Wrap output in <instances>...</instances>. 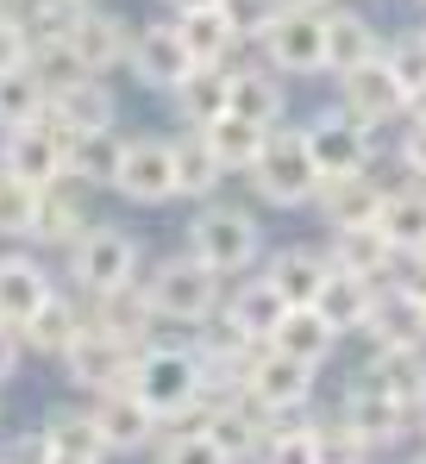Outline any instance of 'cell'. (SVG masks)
I'll use <instances>...</instances> for the list:
<instances>
[{
    "label": "cell",
    "instance_id": "f35d334b",
    "mask_svg": "<svg viewBox=\"0 0 426 464\" xmlns=\"http://www.w3.org/2000/svg\"><path fill=\"white\" fill-rule=\"evenodd\" d=\"M150 464H232V459L208 440V427H182V420H169V427L157 433V446H150Z\"/></svg>",
    "mask_w": 426,
    "mask_h": 464
},
{
    "label": "cell",
    "instance_id": "d590c367",
    "mask_svg": "<svg viewBox=\"0 0 426 464\" xmlns=\"http://www.w3.org/2000/svg\"><path fill=\"white\" fill-rule=\"evenodd\" d=\"M201 139H208V151L226 163V176H245V169L264 157V139H270V126H251V120L226 113V120L201 126Z\"/></svg>",
    "mask_w": 426,
    "mask_h": 464
},
{
    "label": "cell",
    "instance_id": "9a60e30c",
    "mask_svg": "<svg viewBox=\"0 0 426 464\" xmlns=\"http://www.w3.org/2000/svg\"><path fill=\"white\" fill-rule=\"evenodd\" d=\"M94 227V188L57 176L51 188H38V220H32V251H70L82 232Z\"/></svg>",
    "mask_w": 426,
    "mask_h": 464
},
{
    "label": "cell",
    "instance_id": "11a10c76",
    "mask_svg": "<svg viewBox=\"0 0 426 464\" xmlns=\"http://www.w3.org/2000/svg\"><path fill=\"white\" fill-rule=\"evenodd\" d=\"M6 6H13V0H0V13H6Z\"/></svg>",
    "mask_w": 426,
    "mask_h": 464
},
{
    "label": "cell",
    "instance_id": "7402d4cb",
    "mask_svg": "<svg viewBox=\"0 0 426 464\" xmlns=\"http://www.w3.org/2000/svg\"><path fill=\"white\" fill-rule=\"evenodd\" d=\"M363 339H370V352H426V308L414 295H402L395 283H382Z\"/></svg>",
    "mask_w": 426,
    "mask_h": 464
},
{
    "label": "cell",
    "instance_id": "e575fe53",
    "mask_svg": "<svg viewBox=\"0 0 426 464\" xmlns=\"http://www.w3.org/2000/svg\"><path fill=\"white\" fill-rule=\"evenodd\" d=\"M120 151H126V132H70V176L88 188H113L120 176Z\"/></svg>",
    "mask_w": 426,
    "mask_h": 464
},
{
    "label": "cell",
    "instance_id": "3957f363",
    "mask_svg": "<svg viewBox=\"0 0 426 464\" xmlns=\"http://www.w3.org/2000/svg\"><path fill=\"white\" fill-rule=\"evenodd\" d=\"M139 276H144L139 232L113 227V220H94L63 251V283H70L75 295H113V289H132Z\"/></svg>",
    "mask_w": 426,
    "mask_h": 464
},
{
    "label": "cell",
    "instance_id": "816d5d0a",
    "mask_svg": "<svg viewBox=\"0 0 426 464\" xmlns=\"http://www.w3.org/2000/svg\"><path fill=\"white\" fill-rule=\"evenodd\" d=\"M414 427H421V440H426V401H421V408H414Z\"/></svg>",
    "mask_w": 426,
    "mask_h": 464
},
{
    "label": "cell",
    "instance_id": "ffe728a7",
    "mask_svg": "<svg viewBox=\"0 0 426 464\" xmlns=\"http://www.w3.org/2000/svg\"><path fill=\"white\" fill-rule=\"evenodd\" d=\"M257 270L283 289L288 308H314L320 289H326V276H333V257H326V245H283V251H270Z\"/></svg>",
    "mask_w": 426,
    "mask_h": 464
},
{
    "label": "cell",
    "instance_id": "4316f807",
    "mask_svg": "<svg viewBox=\"0 0 426 464\" xmlns=\"http://www.w3.org/2000/svg\"><path fill=\"white\" fill-rule=\"evenodd\" d=\"M169 101H176V120H182L189 132L226 120V113H232V63H195L189 82H182Z\"/></svg>",
    "mask_w": 426,
    "mask_h": 464
},
{
    "label": "cell",
    "instance_id": "f1b7e54d",
    "mask_svg": "<svg viewBox=\"0 0 426 464\" xmlns=\"http://www.w3.org/2000/svg\"><path fill=\"white\" fill-rule=\"evenodd\" d=\"M38 427H44L51 459H57V464H107V446H101V427H94L88 401H63V408H51Z\"/></svg>",
    "mask_w": 426,
    "mask_h": 464
},
{
    "label": "cell",
    "instance_id": "7a4b0ae2",
    "mask_svg": "<svg viewBox=\"0 0 426 464\" xmlns=\"http://www.w3.org/2000/svg\"><path fill=\"white\" fill-rule=\"evenodd\" d=\"M182 251L189 257H201L213 276H251L264 257H270V245H264V220L251 214V208H238V201H201L195 208V220L182 232Z\"/></svg>",
    "mask_w": 426,
    "mask_h": 464
},
{
    "label": "cell",
    "instance_id": "6f0895ef",
    "mask_svg": "<svg viewBox=\"0 0 426 464\" xmlns=\"http://www.w3.org/2000/svg\"><path fill=\"white\" fill-rule=\"evenodd\" d=\"M51 464H57V459H51Z\"/></svg>",
    "mask_w": 426,
    "mask_h": 464
},
{
    "label": "cell",
    "instance_id": "ab89813d",
    "mask_svg": "<svg viewBox=\"0 0 426 464\" xmlns=\"http://www.w3.org/2000/svg\"><path fill=\"white\" fill-rule=\"evenodd\" d=\"M32 220H38V188L0 169V245H32Z\"/></svg>",
    "mask_w": 426,
    "mask_h": 464
},
{
    "label": "cell",
    "instance_id": "836d02e7",
    "mask_svg": "<svg viewBox=\"0 0 426 464\" xmlns=\"http://www.w3.org/2000/svg\"><path fill=\"white\" fill-rule=\"evenodd\" d=\"M376 295H382V283H370V276H345V270H333L314 308L326 314V320H333L339 333H363V326H370V308H376Z\"/></svg>",
    "mask_w": 426,
    "mask_h": 464
},
{
    "label": "cell",
    "instance_id": "4fadbf2b",
    "mask_svg": "<svg viewBox=\"0 0 426 464\" xmlns=\"http://www.w3.org/2000/svg\"><path fill=\"white\" fill-rule=\"evenodd\" d=\"M126 70H132V82L150 88V94H176V88L189 82L195 57H189V38H182V25H176V13H169V19H144L139 32H132Z\"/></svg>",
    "mask_w": 426,
    "mask_h": 464
},
{
    "label": "cell",
    "instance_id": "bcb514c9",
    "mask_svg": "<svg viewBox=\"0 0 426 464\" xmlns=\"http://www.w3.org/2000/svg\"><path fill=\"white\" fill-rule=\"evenodd\" d=\"M0 464H51V440H44V427L6 433V440H0Z\"/></svg>",
    "mask_w": 426,
    "mask_h": 464
},
{
    "label": "cell",
    "instance_id": "52a82bcc",
    "mask_svg": "<svg viewBox=\"0 0 426 464\" xmlns=\"http://www.w3.org/2000/svg\"><path fill=\"white\" fill-rule=\"evenodd\" d=\"M238 389H245L264 414H288V408H307V401H314L320 371H314V364H301V358H288L283 345H270V339H264V345L245 358Z\"/></svg>",
    "mask_w": 426,
    "mask_h": 464
},
{
    "label": "cell",
    "instance_id": "7c38bea8",
    "mask_svg": "<svg viewBox=\"0 0 426 464\" xmlns=\"http://www.w3.org/2000/svg\"><path fill=\"white\" fill-rule=\"evenodd\" d=\"M113 195H126L132 208H169L176 201V139H163V132L126 139Z\"/></svg>",
    "mask_w": 426,
    "mask_h": 464
},
{
    "label": "cell",
    "instance_id": "681fc988",
    "mask_svg": "<svg viewBox=\"0 0 426 464\" xmlns=\"http://www.w3.org/2000/svg\"><path fill=\"white\" fill-rule=\"evenodd\" d=\"M408 120H426V88L414 94V101H408Z\"/></svg>",
    "mask_w": 426,
    "mask_h": 464
},
{
    "label": "cell",
    "instance_id": "74e56055",
    "mask_svg": "<svg viewBox=\"0 0 426 464\" xmlns=\"http://www.w3.org/2000/svg\"><path fill=\"white\" fill-rule=\"evenodd\" d=\"M176 25H182V38H189V57H195V63H232L238 38H232V25H226V13H219V6L176 13Z\"/></svg>",
    "mask_w": 426,
    "mask_h": 464
},
{
    "label": "cell",
    "instance_id": "ba28073f",
    "mask_svg": "<svg viewBox=\"0 0 426 464\" xmlns=\"http://www.w3.org/2000/svg\"><path fill=\"white\" fill-rule=\"evenodd\" d=\"M82 401H88V414H94V427H101L107 459H139V452L157 446V433H163V414L144 408L132 383L101 389V395H82Z\"/></svg>",
    "mask_w": 426,
    "mask_h": 464
},
{
    "label": "cell",
    "instance_id": "2e32d148",
    "mask_svg": "<svg viewBox=\"0 0 426 464\" xmlns=\"http://www.w3.org/2000/svg\"><path fill=\"white\" fill-rule=\"evenodd\" d=\"M57 289L63 283L51 276L44 251H32V245H6L0 251V326H25Z\"/></svg>",
    "mask_w": 426,
    "mask_h": 464
},
{
    "label": "cell",
    "instance_id": "f907efd6",
    "mask_svg": "<svg viewBox=\"0 0 426 464\" xmlns=\"http://www.w3.org/2000/svg\"><path fill=\"white\" fill-rule=\"evenodd\" d=\"M283 6H314V13H326V6H339V0H283Z\"/></svg>",
    "mask_w": 426,
    "mask_h": 464
},
{
    "label": "cell",
    "instance_id": "9f6ffc18",
    "mask_svg": "<svg viewBox=\"0 0 426 464\" xmlns=\"http://www.w3.org/2000/svg\"><path fill=\"white\" fill-rule=\"evenodd\" d=\"M402 464H414V459H402Z\"/></svg>",
    "mask_w": 426,
    "mask_h": 464
},
{
    "label": "cell",
    "instance_id": "cb8c5ba5",
    "mask_svg": "<svg viewBox=\"0 0 426 464\" xmlns=\"http://www.w3.org/2000/svg\"><path fill=\"white\" fill-rule=\"evenodd\" d=\"M88 326L94 333H107V339H120V345H132L144 352L150 339H157V308L144 302V289H113V295H88Z\"/></svg>",
    "mask_w": 426,
    "mask_h": 464
},
{
    "label": "cell",
    "instance_id": "7bdbcfd3",
    "mask_svg": "<svg viewBox=\"0 0 426 464\" xmlns=\"http://www.w3.org/2000/svg\"><path fill=\"white\" fill-rule=\"evenodd\" d=\"M219 13H226L232 38H238V51H245V44H264V32L276 25L283 0H219Z\"/></svg>",
    "mask_w": 426,
    "mask_h": 464
},
{
    "label": "cell",
    "instance_id": "8d00e7d4",
    "mask_svg": "<svg viewBox=\"0 0 426 464\" xmlns=\"http://www.w3.org/2000/svg\"><path fill=\"white\" fill-rule=\"evenodd\" d=\"M44 107H51V88L38 82V70H32V63L0 76V132H19V126H32Z\"/></svg>",
    "mask_w": 426,
    "mask_h": 464
},
{
    "label": "cell",
    "instance_id": "f6af8a7d",
    "mask_svg": "<svg viewBox=\"0 0 426 464\" xmlns=\"http://www.w3.org/2000/svg\"><path fill=\"white\" fill-rule=\"evenodd\" d=\"M395 163L408 182H426V120H402L395 126Z\"/></svg>",
    "mask_w": 426,
    "mask_h": 464
},
{
    "label": "cell",
    "instance_id": "277c9868",
    "mask_svg": "<svg viewBox=\"0 0 426 464\" xmlns=\"http://www.w3.org/2000/svg\"><path fill=\"white\" fill-rule=\"evenodd\" d=\"M139 289H144V302L157 308V320H169V326H195V320H208V314L226 308V276H213L208 264L189 257V251L150 257Z\"/></svg>",
    "mask_w": 426,
    "mask_h": 464
},
{
    "label": "cell",
    "instance_id": "d6986e66",
    "mask_svg": "<svg viewBox=\"0 0 426 464\" xmlns=\"http://www.w3.org/2000/svg\"><path fill=\"white\" fill-rule=\"evenodd\" d=\"M382 201H389V182H376L370 169H357V176H326L320 182L314 214L326 227H376L382 220Z\"/></svg>",
    "mask_w": 426,
    "mask_h": 464
},
{
    "label": "cell",
    "instance_id": "1f68e13d",
    "mask_svg": "<svg viewBox=\"0 0 426 464\" xmlns=\"http://www.w3.org/2000/svg\"><path fill=\"white\" fill-rule=\"evenodd\" d=\"M219 188H226V163L208 151V139L201 132H182L176 139V201H219Z\"/></svg>",
    "mask_w": 426,
    "mask_h": 464
},
{
    "label": "cell",
    "instance_id": "5bb4252c",
    "mask_svg": "<svg viewBox=\"0 0 426 464\" xmlns=\"http://www.w3.org/2000/svg\"><path fill=\"white\" fill-rule=\"evenodd\" d=\"M339 107L352 113L357 126L382 132V126H402L408 120V88L395 82L389 57H370V63H357V70L339 76Z\"/></svg>",
    "mask_w": 426,
    "mask_h": 464
},
{
    "label": "cell",
    "instance_id": "8fae6325",
    "mask_svg": "<svg viewBox=\"0 0 426 464\" xmlns=\"http://www.w3.org/2000/svg\"><path fill=\"white\" fill-rule=\"evenodd\" d=\"M301 139H307V151L320 163V176H357V169L376 163V132L357 126L339 101L320 107V113H307V120H301Z\"/></svg>",
    "mask_w": 426,
    "mask_h": 464
},
{
    "label": "cell",
    "instance_id": "9c48e42d",
    "mask_svg": "<svg viewBox=\"0 0 426 464\" xmlns=\"http://www.w3.org/2000/svg\"><path fill=\"white\" fill-rule=\"evenodd\" d=\"M257 57L276 76H326V13L314 6H283L276 25L264 32Z\"/></svg>",
    "mask_w": 426,
    "mask_h": 464
},
{
    "label": "cell",
    "instance_id": "db71d44e",
    "mask_svg": "<svg viewBox=\"0 0 426 464\" xmlns=\"http://www.w3.org/2000/svg\"><path fill=\"white\" fill-rule=\"evenodd\" d=\"M414 464H426V446H421V452H414Z\"/></svg>",
    "mask_w": 426,
    "mask_h": 464
},
{
    "label": "cell",
    "instance_id": "484cf974",
    "mask_svg": "<svg viewBox=\"0 0 426 464\" xmlns=\"http://www.w3.org/2000/svg\"><path fill=\"white\" fill-rule=\"evenodd\" d=\"M232 113L251 126H283L288 120V76H276L264 57L257 63H232Z\"/></svg>",
    "mask_w": 426,
    "mask_h": 464
},
{
    "label": "cell",
    "instance_id": "6da1fadb",
    "mask_svg": "<svg viewBox=\"0 0 426 464\" xmlns=\"http://www.w3.org/2000/svg\"><path fill=\"white\" fill-rule=\"evenodd\" d=\"M132 389H139L144 408H157L163 420H195L208 401L232 395V389H213L208 364L189 339H150L139 358H132Z\"/></svg>",
    "mask_w": 426,
    "mask_h": 464
},
{
    "label": "cell",
    "instance_id": "e0dca14e",
    "mask_svg": "<svg viewBox=\"0 0 426 464\" xmlns=\"http://www.w3.org/2000/svg\"><path fill=\"white\" fill-rule=\"evenodd\" d=\"M132 345H120V339H107V333H82L70 352H63V377H70L75 395H101V389H120L132 383Z\"/></svg>",
    "mask_w": 426,
    "mask_h": 464
},
{
    "label": "cell",
    "instance_id": "7dc6e473",
    "mask_svg": "<svg viewBox=\"0 0 426 464\" xmlns=\"http://www.w3.org/2000/svg\"><path fill=\"white\" fill-rule=\"evenodd\" d=\"M19 358H25V339H19V326H0V389L19 377Z\"/></svg>",
    "mask_w": 426,
    "mask_h": 464
},
{
    "label": "cell",
    "instance_id": "ac0fdd59",
    "mask_svg": "<svg viewBox=\"0 0 426 464\" xmlns=\"http://www.w3.org/2000/svg\"><path fill=\"white\" fill-rule=\"evenodd\" d=\"M132 32H139V25L101 0V6H82L70 44H75V57L88 63V76H113V70H126V57H132Z\"/></svg>",
    "mask_w": 426,
    "mask_h": 464
},
{
    "label": "cell",
    "instance_id": "4dcf8cb0",
    "mask_svg": "<svg viewBox=\"0 0 426 464\" xmlns=\"http://www.w3.org/2000/svg\"><path fill=\"white\" fill-rule=\"evenodd\" d=\"M376 227L389 232L395 257H426V182H395Z\"/></svg>",
    "mask_w": 426,
    "mask_h": 464
},
{
    "label": "cell",
    "instance_id": "f5cc1de1",
    "mask_svg": "<svg viewBox=\"0 0 426 464\" xmlns=\"http://www.w3.org/2000/svg\"><path fill=\"white\" fill-rule=\"evenodd\" d=\"M63 6H101V0H63Z\"/></svg>",
    "mask_w": 426,
    "mask_h": 464
},
{
    "label": "cell",
    "instance_id": "d4e9b609",
    "mask_svg": "<svg viewBox=\"0 0 426 464\" xmlns=\"http://www.w3.org/2000/svg\"><path fill=\"white\" fill-rule=\"evenodd\" d=\"M51 120L63 132H113L120 126V94L107 88V76H82L51 94Z\"/></svg>",
    "mask_w": 426,
    "mask_h": 464
},
{
    "label": "cell",
    "instance_id": "c3c4849f",
    "mask_svg": "<svg viewBox=\"0 0 426 464\" xmlns=\"http://www.w3.org/2000/svg\"><path fill=\"white\" fill-rule=\"evenodd\" d=\"M201 6H219V0H169V13H201Z\"/></svg>",
    "mask_w": 426,
    "mask_h": 464
},
{
    "label": "cell",
    "instance_id": "5b68a950",
    "mask_svg": "<svg viewBox=\"0 0 426 464\" xmlns=\"http://www.w3.org/2000/svg\"><path fill=\"white\" fill-rule=\"evenodd\" d=\"M245 182H251V195L264 201V208H314V195H320V163L307 151V139H301V126H270V139H264V157L245 169Z\"/></svg>",
    "mask_w": 426,
    "mask_h": 464
},
{
    "label": "cell",
    "instance_id": "f546056e",
    "mask_svg": "<svg viewBox=\"0 0 426 464\" xmlns=\"http://www.w3.org/2000/svg\"><path fill=\"white\" fill-rule=\"evenodd\" d=\"M226 314H232L251 339H276V326L288 320V302H283V289H276L264 270H251V276H232V289H226Z\"/></svg>",
    "mask_w": 426,
    "mask_h": 464
},
{
    "label": "cell",
    "instance_id": "d6a6232c",
    "mask_svg": "<svg viewBox=\"0 0 426 464\" xmlns=\"http://www.w3.org/2000/svg\"><path fill=\"white\" fill-rule=\"evenodd\" d=\"M339 339H345V333H339L320 308H288V320L276 326V339H270V345H283L288 358H301V364H314V371H320V364L339 352Z\"/></svg>",
    "mask_w": 426,
    "mask_h": 464
},
{
    "label": "cell",
    "instance_id": "8992f818",
    "mask_svg": "<svg viewBox=\"0 0 426 464\" xmlns=\"http://www.w3.org/2000/svg\"><path fill=\"white\" fill-rule=\"evenodd\" d=\"M333 414L352 427L370 452H389V446H402V440L414 433V408H408L402 395H389L370 371H357L352 383H345V395H339V408H333Z\"/></svg>",
    "mask_w": 426,
    "mask_h": 464
},
{
    "label": "cell",
    "instance_id": "30bf717a",
    "mask_svg": "<svg viewBox=\"0 0 426 464\" xmlns=\"http://www.w3.org/2000/svg\"><path fill=\"white\" fill-rule=\"evenodd\" d=\"M0 169L32 182V188H51L57 176H70V132L51 120V107L19 126V132H0Z\"/></svg>",
    "mask_w": 426,
    "mask_h": 464
},
{
    "label": "cell",
    "instance_id": "44dd1931",
    "mask_svg": "<svg viewBox=\"0 0 426 464\" xmlns=\"http://www.w3.org/2000/svg\"><path fill=\"white\" fill-rule=\"evenodd\" d=\"M82 333H88V295H75V289H57L44 308H38L32 320H25V326H19L25 352H38V358H57V364H63V352H70Z\"/></svg>",
    "mask_w": 426,
    "mask_h": 464
},
{
    "label": "cell",
    "instance_id": "ee69618b",
    "mask_svg": "<svg viewBox=\"0 0 426 464\" xmlns=\"http://www.w3.org/2000/svg\"><path fill=\"white\" fill-rule=\"evenodd\" d=\"M25 63H32V25H25L19 6H6L0 13V76L6 70H25Z\"/></svg>",
    "mask_w": 426,
    "mask_h": 464
},
{
    "label": "cell",
    "instance_id": "60d3db41",
    "mask_svg": "<svg viewBox=\"0 0 426 464\" xmlns=\"http://www.w3.org/2000/svg\"><path fill=\"white\" fill-rule=\"evenodd\" d=\"M382 57H389V70L395 82L408 88V101L426 88V25H408V32H395L389 44H382Z\"/></svg>",
    "mask_w": 426,
    "mask_h": 464
},
{
    "label": "cell",
    "instance_id": "b9f144b4",
    "mask_svg": "<svg viewBox=\"0 0 426 464\" xmlns=\"http://www.w3.org/2000/svg\"><path fill=\"white\" fill-rule=\"evenodd\" d=\"M32 70H38V82L57 94V88H70V82L88 76V63L75 57V44L70 38H51V44H32Z\"/></svg>",
    "mask_w": 426,
    "mask_h": 464
},
{
    "label": "cell",
    "instance_id": "83f0119b",
    "mask_svg": "<svg viewBox=\"0 0 426 464\" xmlns=\"http://www.w3.org/2000/svg\"><path fill=\"white\" fill-rule=\"evenodd\" d=\"M382 57V32L357 6H326V76H345L357 63Z\"/></svg>",
    "mask_w": 426,
    "mask_h": 464
},
{
    "label": "cell",
    "instance_id": "603a6c76",
    "mask_svg": "<svg viewBox=\"0 0 426 464\" xmlns=\"http://www.w3.org/2000/svg\"><path fill=\"white\" fill-rule=\"evenodd\" d=\"M326 257H333V270L370 276V283H389L395 264H402L382 227H326Z\"/></svg>",
    "mask_w": 426,
    "mask_h": 464
}]
</instances>
